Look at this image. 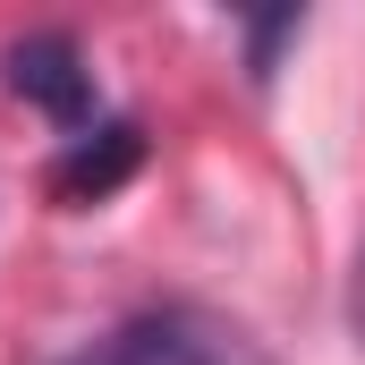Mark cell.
<instances>
[{
	"label": "cell",
	"mask_w": 365,
	"mask_h": 365,
	"mask_svg": "<svg viewBox=\"0 0 365 365\" xmlns=\"http://www.w3.org/2000/svg\"><path fill=\"white\" fill-rule=\"evenodd\" d=\"M349 331L365 340V255H357V272H349Z\"/></svg>",
	"instance_id": "obj_5"
},
{
	"label": "cell",
	"mask_w": 365,
	"mask_h": 365,
	"mask_svg": "<svg viewBox=\"0 0 365 365\" xmlns=\"http://www.w3.org/2000/svg\"><path fill=\"white\" fill-rule=\"evenodd\" d=\"M297 34V9H280V17H264V26H247V43H255V77H272V51Z\"/></svg>",
	"instance_id": "obj_4"
},
{
	"label": "cell",
	"mask_w": 365,
	"mask_h": 365,
	"mask_svg": "<svg viewBox=\"0 0 365 365\" xmlns=\"http://www.w3.org/2000/svg\"><path fill=\"white\" fill-rule=\"evenodd\" d=\"M0 77H9L17 102H34L51 128H68V136L93 128V68H86V51H77L68 34H26V43H9Z\"/></svg>",
	"instance_id": "obj_2"
},
{
	"label": "cell",
	"mask_w": 365,
	"mask_h": 365,
	"mask_svg": "<svg viewBox=\"0 0 365 365\" xmlns=\"http://www.w3.org/2000/svg\"><path fill=\"white\" fill-rule=\"evenodd\" d=\"M60 365H264V349H255L230 314L170 297V306L119 314L110 331H93L86 349H68Z\"/></svg>",
	"instance_id": "obj_1"
},
{
	"label": "cell",
	"mask_w": 365,
	"mask_h": 365,
	"mask_svg": "<svg viewBox=\"0 0 365 365\" xmlns=\"http://www.w3.org/2000/svg\"><path fill=\"white\" fill-rule=\"evenodd\" d=\"M136 162H145V136L128 119H93L86 136H68V153L51 162V195L86 212V204H102V195H119L136 179Z\"/></svg>",
	"instance_id": "obj_3"
}]
</instances>
